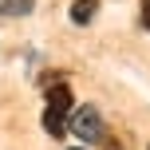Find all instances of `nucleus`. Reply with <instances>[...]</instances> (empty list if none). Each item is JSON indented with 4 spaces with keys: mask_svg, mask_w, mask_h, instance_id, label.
Instances as JSON below:
<instances>
[{
    "mask_svg": "<svg viewBox=\"0 0 150 150\" xmlns=\"http://www.w3.org/2000/svg\"><path fill=\"white\" fill-rule=\"evenodd\" d=\"M67 119H71V87L67 83H55L47 87V103H44V130L52 138H59L67 130Z\"/></svg>",
    "mask_w": 150,
    "mask_h": 150,
    "instance_id": "f257e3e1",
    "label": "nucleus"
},
{
    "mask_svg": "<svg viewBox=\"0 0 150 150\" xmlns=\"http://www.w3.org/2000/svg\"><path fill=\"white\" fill-rule=\"evenodd\" d=\"M67 127L83 138V142H103V134H107V127H103V119H99L95 107H79V111L67 119Z\"/></svg>",
    "mask_w": 150,
    "mask_h": 150,
    "instance_id": "f03ea898",
    "label": "nucleus"
},
{
    "mask_svg": "<svg viewBox=\"0 0 150 150\" xmlns=\"http://www.w3.org/2000/svg\"><path fill=\"white\" fill-rule=\"evenodd\" d=\"M99 12V0H75L71 4V24H91Z\"/></svg>",
    "mask_w": 150,
    "mask_h": 150,
    "instance_id": "7ed1b4c3",
    "label": "nucleus"
},
{
    "mask_svg": "<svg viewBox=\"0 0 150 150\" xmlns=\"http://www.w3.org/2000/svg\"><path fill=\"white\" fill-rule=\"evenodd\" d=\"M36 0H0V16H28Z\"/></svg>",
    "mask_w": 150,
    "mask_h": 150,
    "instance_id": "20e7f679",
    "label": "nucleus"
},
{
    "mask_svg": "<svg viewBox=\"0 0 150 150\" xmlns=\"http://www.w3.org/2000/svg\"><path fill=\"white\" fill-rule=\"evenodd\" d=\"M142 28L150 32V0H142Z\"/></svg>",
    "mask_w": 150,
    "mask_h": 150,
    "instance_id": "39448f33",
    "label": "nucleus"
},
{
    "mask_svg": "<svg viewBox=\"0 0 150 150\" xmlns=\"http://www.w3.org/2000/svg\"><path fill=\"white\" fill-rule=\"evenodd\" d=\"M71 150H83V146H71Z\"/></svg>",
    "mask_w": 150,
    "mask_h": 150,
    "instance_id": "423d86ee",
    "label": "nucleus"
}]
</instances>
